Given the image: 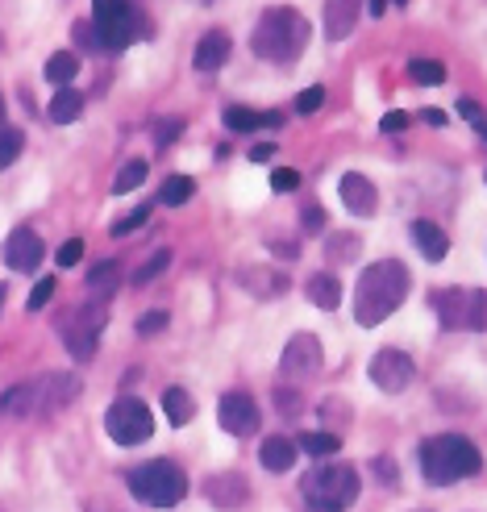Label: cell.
I'll use <instances>...</instances> for the list:
<instances>
[{"label":"cell","instance_id":"1","mask_svg":"<svg viewBox=\"0 0 487 512\" xmlns=\"http://www.w3.org/2000/svg\"><path fill=\"white\" fill-rule=\"evenodd\" d=\"M408 296V271L396 259H379L371 263L363 275H358V288H354V321L358 325H383Z\"/></svg>","mask_w":487,"mask_h":512},{"label":"cell","instance_id":"2","mask_svg":"<svg viewBox=\"0 0 487 512\" xmlns=\"http://www.w3.org/2000/svg\"><path fill=\"white\" fill-rule=\"evenodd\" d=\"M417 458H421V475L433 483V488H450V483H458V479L479 475V467H483L479 446L471 438H463V433L429 438Z\"/></svg>","mask_w":487,"mask_h":512},{"label":"cell","instance_id":"3","mask_svg":"<svg viewBox=\"0 0 487 512\" xmlns=\"http://www.w3.org/2000/svg\"><path fill=\"white\" fill-rule=\"evenodd\" d=\"M254 55L267 63H296L300 50L309 46V21L296 9H267L250 34Z\"/></svg>","mask_w":487,"mask_h":512},{"label":"cell","instance_id":"4","mask_svg":"<svg viewBox=\"0 0 487 512\" xmlns=\"http://www.w3.org/2000/svg\"><path fill=\"white\" fill-rule=\"evenodd\" d=\"M125 483H130V492L150 508H171V504H179L188 496V475L175 463H167V458L134 467L130 475H125Z\"/></svg>","mask_w":487,"mask_h":512},{"label":"cell","instance_id":"5","mask_svg":"<svg viewBox=\"0 0 487 512\" xmlns=\"http://www.w3.org/2000/svg\"><path fill=\"white\" fill-rule=\"evenodd\" d=\"M304 500L317 504V508H333V512H342L358 500V471L354 467H342V463H329V467H317L304 475Z\"/></svg>","mask_w":487,"mask_h":512},{"label":"cell","instance_id":"6","mask_svg":"<svg viewBox=\"0 0 487 512\" xmlns=\"http://www.w3.org/2000/svg\"><path fill=\"white\" fill-rule=\"evenodd\" d=\"M433 313H438L442 329H487V292L479 288L433 292Z\"/></svg>","mask_w":487,"mask_h":512},{"label":"cell","instance_id":"7","mask_svg":"<svg viewBox=\"0 0 487 512\" xmlns=\"http://www.w3.org/2000/svg\"><path fill=\"white\" fill-rule=\"evenodd\" d=\"M105 429L117 446H142L150 433H155V413H150L138 396H121L117 404H109Z\"/></svg>","mask_w":487,"mask_h":512},{"label":"cell","instance_id":"8","mask_svg":"<svg viewBox=\"0 0 487 512\" xmlns=\"http://www.w3.org/2000/svg\"><path fill=\"white\" fill-rule=\"evenodd\" d=\"M100 329H105V304H88V309H71V317L59 321V334L71 350V358H92L96 342H100Z\"/></svg>","mask_w":487,"mask_h":512},{"label":"cell","instance_id":"9","mask_svg":"<svg viewBox=\"0 0 487 512\" xmlns=\"http://www.w3.org/2000/svg\"><path fill=\"white\" fill-rule=\"evenodd\" d=\"M371 379H375V388L379 392H388V396H396V392H404L408 383L417 379V363L408 358L404 350H379L375 358H371Z\"/></svg>","mask_w":487,"mask_h":512},{"label":"cell","instance_id":"10","mask_svg":"<svg viewBox=\"0 0 487 512\" xmlns=\"http://www.w3.org/2000/svg\"><path fill=\"white\" fill-rule=\"evenodd\" d=\"M325 363V350L313 334H296L288 338L284 354H279V371H284V379H313Z\"/></svg>","mask_w":487,"mask_h":512},{"label":"cell","instance_id":"11","mask_svg":"<svg viewBox=\"0 0 487 512\" xmlns=\"http://www.w3.org/2000/svg\"><path fill=\"white\" fill-rule=\"evenodd\" d=\"M217 425L234 438H246V433L259 429V404H254L246 392H225L217 404Z\"/></svg>","mask_w":487,"mask_h":512},{"label":"cell","instance_id":"12","mask_svg":"<svg viewBox=\"0 0 487 512\" xmlns=\"http://www.w3.org/2000/svg\"><path fill=\"white\" fill-rule=\"evenodd\" d=\"M42 238L34 234V229H13V234L5 238V263L13 267V271H34L38 263H42Z\"/></svg>","mask_w":487,"mask_h":512},{"label":"cell","instance_id":"13","mask_svg":"<svg viewBox=\"0 0 487 512\" xmlns=\"http://www.w3.org/2000/svg\"><path fill=\"white\" fill-rule=\"evenodd\" d=\"M342 204L350 213H358V217H375V209H379V192H375V184L367 175H358V171H350L346 179H342Z\"/></svg>","mask_w":487,"mask_h":512},{"label":"cell","instance_id":"14","mask_svg":"<svg viewBox=\"0 0 487 512\" xmlns=\"http://www.w3.org/2000/svg\"><path fill=\"white\" fill-rule=\"evenodd\" d=\"M204 496H209L217 508H242L250 500V483L242 475H213L209 483H204Z\"/></svg>","mask_w":487,"mask_h":512},{"label":"cell","instance_id":"15","mask_svg":"<svg viewBox=\"0 0 487 512\" xmlns=\"http://www.w3.org/2000/svg\"><path fill=\"white\" fill-rule=\"evenodd\" d=\"M34 392H38V408L55 413V408H63L80 396V379L75 375H46L42 383H34Z\"/></svg>","mask_w":487,"mask_h":512},{"label":"cell","instance_id":"16","mask_svg":"<svg viewBox=\"0 0 487 512\" xmlns=\"http://www.w3.org/2000/svg\"><path fill=\"white\" fill-rule=\"evenodd\" d=\"M354 21H358V0H325V38L329 42L350 38Z\"/></svg>","mask_w":487,"mask_h":512},{"label":"cell","instance_id":"17","mask_svg":"<svg viewBox=\"0 0 487 512\" xmlns=\"http://www.w3.org/2000/svg\"><path fill=\"white\" fill-rule=\"evenodd\" d=\"M192 63H196V71H221V67L229 63V34L209 30V34L200 38V46H196Z\"/></svg>","mask_w":487,"mask_h":512},{"label":"cell","instance_id":"18","mask_svg":"<svg viewBox=\"0 0 487 512\" xmlns=\"http://www.w3.org/2000/svg\"><path fill=\"white\" fill-rule=\"evenodd\" d=\"M225 125H229V130H234V134H250V130H263V125H267V130H275V125H284V113H254V109H246V105H229L225 109Z\"/></svg>","mask_w":487,"mask_h":512},{"label":"cell","instance_id":"19","mask_svg":"<svg viewBox=\"0 0 487 512\" xmlns=\"http://www.w3.org/2000/svg\"><path fill=\"white\" fill-rule=\"evenodd\" d=\"M413 242H417V250L425 254L429 263H442L446 250H450V238L433 221H413Z\"/></svg>","mask_w":487,"mask_h":512},{"label":"cell","instance_id":"20","mask_svg":"<svg viewBox=\"0 0 487 512\" xmlns=\"http://www.w3.org/2000/svg\"><path fill=\"white\" fill-rule=\"evenodd\" d=\"M80 113H84V92H75V88H59L55 100L46 105V117L55 125H71Z\"/></svg>","mask_w":487,"mask_h":512},{"label":"cell","instance_id":"21","mask_svg":"<svg viewBox=\"0 0 487 512\" xmlns=\"http://www.w3.org/2000/svg\"><path fill=\"white\" fill-rule=\"evenodd\" d=\"M304 292H309V300L317 304V309H338L342 304V284L329 271H317L309 284H304Z\"/></svg>","mask_w":487,"mask_h":512},{"label":"cell","instance_id":"22","mask_svg":"<svg viewBox=\"0 0 487 512\" xmlns=\"http://www.w3.org/2000/svg\"><path fill=\"white\" fill-rule=\"evenodd\" d=\"M296 454H300V446L288 442V438H267L263 450H259V458H263V467H267V471H292Z\"/></svg>","mask_w":487,"mask_h":512},{"label":"cell","instance_id":"23","mask_svg":"<svg viewBox=\"0 0 487 512\" xmlns=\"http://www.w3.org/2000/svg\"><path fill=\"white\" fill-rule=\"evenodd\" d=\"M246 288L254 296L271 300L279 292H288V279H284V271H275V267H254V271H246Z\"/></svg>","mask_w":487,"mask_h":512},{"label":"cell","instance_id":"24","mask_svg":"<svg viewBox=\"0 0 487 512\" xmlns=\"http://www.w3.org/2000/svg\"><path fill=\"white\" fill-rule=\"evenodd\" d=\"M80 75V59L71 55V50H59V55L46 59V80L55 88H71V80Z\"/></svg>","mask_w":487,"mask_h":512},{"label":"cell","instance_id":"25","mask_svg":"<svg viewBox=\"0 0 487 512\" xmlns=\"http://www.w3.org/2000/svg\"><path fill=\"white\" fill-rule=\"evenodd\" d=\"M163 413H167L171 425H188L196 417V400L184 388H167L163 392Z\"/></svg>","mask_w":487,"mask_h":512},{"label":"cell","instance_id":"26","mask_svg":"<svg viewBox=\"0 0 487 512\" xmlns=\"http://www.w3.org/2000/svg\"><path fill=\"white\" fill-rule=\"evenodd\" d=\"M0 408H5L9 417H25V413H34V408H38V392H34V383H21V388L5 392V396H0Z\"/></svg>","mask_w":487,"mask_h":512},{"label":"cell","instance_id":"27","mask_svg":"<svg viewBox=\"0 0 487 512\" xmlns=\"http://www.w3.org/2000/svg\"><path fill=\"white\" fill-rule=\"evenodd\" d=\"M296 446H300L304 454H313V458H333V454L342 450L338 433H300V438H296Z\"/></svg>","mask_w":487,"mask_h":512},{"label":"cell","instance_id":"28","mask_svg":"<svg viewBox=\"0 0 487 512\" xmlns=\"http://www.w3.org/2000/svg\"><path fill=\"white\" fill-rule=\"evenodd\" d=\"M117 275H121V267H117L113 259H109V263H96V267L88 271V292L105 300V296L117 288Z\"/></svg>","mask_w":487,"mask_h":512},{"label":"cell","instance_id":"29","mask_svg":"<svg viewBox=\"0 0 487 512\" xmlns=\"http://www.w3.org/2000/svg\"><path fill=\"white\" fill-rule=\"evenodd\" d=\"M408 80L425 84V88H438V84L446 80V67L433 63V59H413V63H408Z\"/></svg>","mask_w":487,"mask_h":512},{"label":"cell","instance_id":"30","mask_svg":"<svg viewBox=\"0 0 487 512\" xmlns=\"http://www.w3.org/2000/svg\"><path fill=\"white\" fill-rule=\"evenodd\" d=\"M130 13H134L130 0H92V21H96V25L121 21V17H130Z\"/></svg>","mask_w":487,"mask_h":512},{"label":"cell","instance_id":"31","mask_svg":"<svg viewBox=\"0 0 487 512\" xmlns=\"http://www.w3.org/2000/svg\"><path fill=\"white\" fill-rule=\"evenodd\" d=\"M192 192H196V184H192L188 175H171L167 184H163V192H159V200L175 209V204H188V200H192Z\"/></svg>","mask_w":487,"mask_h":512},{"label":"cell","instance_id":"32","mask_svg":"<svg viewBox=\"0 0 487 512\" xmlns=\"http://www.w3.org/2000/svg\"><path fill=\"white\" fill-rule=\"evenodd\" d=\"M358 250H363V242H358L354 234H333L329 238V259L333 263H354Z\"/></svg>","mask_w":487,"mask_h":512},{"label":"cell","instance_id":"33","mask_svg":"<svg viewBox=\"0 0 487 512\" xmlns=\"http://www.w3.org/2000/svg\"><path fill=\"white\" fill-rule=\"evenodd\" d=\"M146 179V163L142 159H134V163H125L121 171H117V179H113V192L121 196V192H134L138 184Z\"/></svg>","mask_w":487,"mask_h":512},{"label":"cell","instance_id":"34","mask_svg":"<svg viewBox=\"0 0 487 512\" xmlns=\"http://www.w3.org/2000/svg\"><path fill=\"white\" fill-rule=\"evenodd\" d=\"M21 146H25L21 130H0V171H5V167L21 155Z\"/></svg>","mask_w":487,"mask_h":512},{"label":"cell","instance_id":"35","mask_svg":"<svg viewBox=\"0 0 487 512\" xmlns=\"http://www.w3.org/2000/svg\"><path fill=\"white\" fill-rule=\"evenodd\" d=\"M321 105H325V88H304V92L296 96V113H300V117H313Z\"/></svg>","mask_w":487,"mask_h":512},{"label":"cell","instance_id":"36","mask_svg":"<svg viewBox=\"0 0 487 512\" xmlns=\"http://www.w3.org/2000/svg\"><path fill=\"white\" fill-rule=\"evenodd\" d=\"M371 471L379 475V483L383 488H396V479H400V467H396V458H371Z\"/></svg>","mask_w":487,"mask_h":512},{"label":"cell","instance_id":"37","mask_svg":"<svg viewBox=\"0 0 487 512\" xmlns=\"http://www.w3.org/2000/svg\"><path fill=\"white\" fill-rule=\"evenodd\" d=\"M296 188H300V171H292V167L271 171V192H296Z\"/></svg>","mask_w":487,"mask_h":512},{"label":"cell","instance_id":"38","mask_svg":"<svg viewBox=\"0 0 487 512\" xmlns=\"http://www.w3.org/2000/svg\"><path fill=\"white\" fill-rule=\"evenodd\" d=\"M167 259H171V254H167V250H159V254H155V259H150V263H142V267H138V275H134V284H138V288H142V284H150V279H155V275H159V271L167 267Z\"/></svg>","mask_w":487,"mask_h":512},{"label":"cell","instance_id":"39","mask_svg":"<svg viewBox=\"0 0 487 512\" xmlns=\"http://www.w3.org/2000/svg\"><path fill=\"white\" fill-rule=\"evenodd\" d=\"M275 404H279V413L284 417H300V408H304V400L296 392H288V388H275Z\"/></svg>","mask_w":487,"mask_h":512},{"label":"cell","instance_id":"40","mask_svg":"<svg viewBox=\"0 0 487 512\" xmlns=\"http://www.w3.org/2000/svg\"><path fill=\"white\" fill-rule=\"evenodd\" d=\"M71 38L80 42L84 50H100V38H96V25L92 21H75V30H71Z\"/></svg>","mask_w":487,"mask_h":512},{"label":"cell","instance_id":"41","mask_svg":"<svg viewBox=\"0 0 487 512\" xmlns=\"http://www.w3.org/2000/svg\"><path fill=\"white\" fill-rule=\"evenodd\" d=\"M146 217H150V209H146V204H142V209H134L130 217H121V221L113 225V238H121V234H134V229H138V225H146Z\"/></svg>","mask_w":487,"mask_h":512},{"label":"cell","instance_id":"42","mask_svg":"<svg viewBox=\"0 0 487 512\" xmlns=\"http://www.w3.org/2000/svg\"><path fill=\"white\" fill-rule=\"evenodd\" d=\"M84 259V242L80 238H67L63 246H59V267H75Z\"/></svg>","mask_w":487,"mask_h":512},{"label":"cell","instance_id":"43","mask_svg":"<svg viewBox=\"0 0 487 512\" xmlns=\"http://www.w3.org/2000/svg\"><path fill=\"white\" fill-rule=\"evenodd\" d=\"M50 296H55V279H42L25 304H30V313H38V309H46V304H50Z\"/></svg>","mask_w":487,"mask_h":512},{"label":"cell","instance_id":"44","mask_svg":"<svg viewBox=\"0 0 487 512\" xmlns=\"http://www.w3.org/2000/svg\"><path fill=\"white\" fill-rule=\"evenodd\" d=\"M159 329H167V313H163V309H155V313H146V317L138 321V334H142V338H150V334H159Z\"/></svg>","mask_w":487,"mask_h":512},{"label":"cell","instance_id":"45","mask_svg":"<svg viewBox=\"0 0 487 512\" xmlns=\"http://www.w3.org/2000/svg\"><path fill=\"white\" fill-rule=\"evenodd\" d=\"M179 130H184V125H179V121H163L159 130H155V146H167V142H175V138H179Z\"/></svg>","mask_w":487,"mask_h":512},{"label":"cell","instance_id":"46","mask_svg":"<svg viewBox=\"0 0 487 512\" xmlns=\"http://www.w3.org/2000/svg\"><path fill=\"white\" fill-rule=\"evenodd\" d=\"M458 113H463L471 125H475V130H479V125H483V109L475 105V100H458Z\"/></svg>","mask_w":487,"mask_h":512},{"label":"cell","instance_id":"47","mask_svg":"<svg viewBox=\"0 0 487 512\" xmlns=\"http://www.w3.org/2000/svg\"><path fill=\"white\" fill-rule=\"evenodd\" d=\"M304 229H309V234H321L325 229V209H304Z\"/></svg>","mask_w":487,"mask_h":512},{"label":"cell","instance_id":"48","mask_svg":"<svg viewBox=\"0 0 487 512\" xmlns=\"http://www.w3.org/2000/svg\"><path fill=\"white\" fill-rule=\"evenodd\" d=\"M404 125H408V117H404V113H388V117L379 121V130H383V134H400Z\"/></svg>","mask_w":487,"mask_h":512},{"label":"cell","instance_id":"49","mask_svg":"<svg viewBox=\"0 0 487 512\" xmlns=\"http://www.w3.org/2000/svg\"><path fill=\"white\" fill-rule=\"evenodd\" d=\"M271 250L279 254V259H288V263L300 259V246H296V242H271Z\"/></svg>","mask_w":487,"mask_h":512},{"label":"cell","instance_id":"50","mask_svg":"<svg viewBox=\"0 0 487 512\" xmlns=\"http://www.w3.org/2000/svg\"><path fill=\"white\" fill-rule=\"evenodd\" d=\"M271 155H275V146H250V159L254 163H267Z\"/></svg>","mask_w":487,"mask_h":512},{"label":"cell","instance_id":"51","mask_svg":"<svg viewBox=\"0 0 487 512\" xmlns=\"http://www.w3.org/2000/svg\"><path fill=\"white\" fill-rule=\"evenodd\" d=\"M421 117H425L429 125H446V113H442V109H421Z\"/></svg>","mask_w":487,"mask_h":512},{"label":"cell","instance_id":"52","mask_svg":"<svg viewBox=\"0 0 487 512\" xmlns=\"http://www.w3.org/2000/svg\"><path fill=\"white\" fill-rule=\"evenodd\" d=\"M479 138H483V142H487V121H483V125H479Z\"/></svg>","mask_w":487,"mask_h":512},{"label":"cell","instance_id":"53","mask_svg":"<svg viewBox=\"0 0 487 512\" xmlns=\"http://www.w3.org/2000/svg\"><path fill=\"white\" fill-rule=\"evenodd\" d=\"M309 512H333V508H317V504H309Z\"/></svg>","mask_w":487,"mask_h":512},{"label":"cell","instance_id":"54","mask_svg":"<svg viewBox=\"0 0 487 512\" xmlns=\"http://www.w3.org/2000/svg\"><path fill=\"white\" fill-rule=\"evenodd\" d=\"M0 121H5V96H0Z\"/></svg>","mask_w":487,"mask_h":512},{"label":"cell","instance_id":"55","mask_svg":"<svg viewBox=\"0 0 487 512\" xmlns=\"http://www.w3.org/2000/svg\"><path fill=\"white\" fill-rule=\"evenodd\" d=\"M388 5H408V0H388Z\"/></svg>","mask_w":487,"mask_h":512},{"label":"cell","instance_id":"56","mask_svg":"<svg viewBox=\"0 0 487 512\" xmlns=\"http://www.w3.org/2000/svg\"><path fill=\"white\" fill-rule=\"evenodd\" d=\"M196 5H209V0H196Z\"/></svg>","mask_w":487,"mask_h":512}]
</instances>
